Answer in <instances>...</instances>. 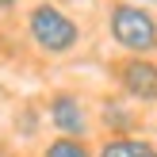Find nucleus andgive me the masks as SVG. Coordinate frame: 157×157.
<instances>
[{"instance_id":"nucleus-7","label":"nucleus","mask_w":157,"mask_h":157,"mask_svg":"<svg viewBox=\"0 0 157 157\" xmlns=\"http://www.w3.org/2000/svg\"><path fill=\"white\" fill-rule=\"evenodd\" d=\"M19 8V0H0V12H15Z\"/></svg>"},{"instance_id":"nucleus-1","label":"nucleus","mask_w":157,"mask_h":157,"mask_svg":"<svg viewBox=\"0 0 157 157\" xmlns=\"http://www.w3.org/2000/svg\"><path fill=\"white\" fill-rule=\"evenodd\" d=\"M23 31H27V42L35 46L38 54H46V58H69V54H77L81 42H84L81 23L61 4H54V0H38V4L27 8Z\"/></svg>"},{"instance_id":"nucleus-6","label":"nucleus","mask_w":157,"mask_h":157,"mask_svg":"<svg viewBox=\"0 0 157 157\" xmlns=\"http://www.w3.org/2000/svg\"><path fill=\"white\" fill-rule=\"evenodd\" d=\"M38 157H92V146H88V138H61L58 134L42 146Z\"/></svg>"},{"instance_id":"nucleus-2","label":"nucleus","mask_w":157,"mask_h":157,"mask_svg":"<svg viewBox=\"0 0 157 157\" xmlns=\"http://www.w3.org/2000/svg\"><path fill=\"white\" fill-rule=\"evenodd\" d=\"M104 27H107V38L123 54H142V58L157 54V15L146 4H130V0L107 4Z\"/></svg>"},{"instance_id":"nucleus-4","label":"nucleus","mask_w":157,"mask_h":157,"mask_svg":"<svg viewBox=\"0 0 157 157\" xmlns=\"http://www.w3.org/2000/svg\"><path fill=\"white\" fill-rule=\"evenodd\" d=\"M46 119H50V127L61 138H88L92 134V115H88V104H84L81 92H69V88L50 92Z\"/></svg>"},{"instance_id":"nucleus-3","label":"nucleus","mask_w":157,"mask_h":157,"mask_svg":"<svg viewBox=\"0 0 157 157\" xmlns=\"http://www.w3.org/2000/svg\"><path fill=\"white\" fill-rule=\"evenodd\" d=\"M111 73L134 104H157V58L123 54V58L111 61Z\"/></svg>"},{"instance_id":"nucleus-5","label":"nucleus","mask_w":157,"mask_h":157,"mask_svg":"<svg viewBox=\"0 0 157 157\" xmlns=\"http://www.w3.org/2000/svg\"><path fill=\"white\" fill-rule=\"evenodd\" d=\"M92 157H157V146L138 134H111L92 150Z\"/></svg>"},{"instance_id":"nucleus-8","label":"nucleus","mask_w":157,"mask_h":157,"mask_svg":"<svg viewBox=\"0 0 157 157\" xmlns=\"http://www.w3.org/2000/svg\"><path fill=\"white\" fill-rule=\"evenodd\" d=\"M130 4H157V0H130Z\"/></svg>"}]
</instances>
